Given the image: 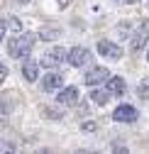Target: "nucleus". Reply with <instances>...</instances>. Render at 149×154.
Masks as SVG:
<instances>
[{"label": "nucleus", "instance_id": "8", "mask_svg": "<svg viewBox=\"0 0 149 154\" xmlns=\"http://www.w3.org/2000/svg\"><path fill=\"white\" fill-rule=\"evenodd\" d=\"M113 120H115V122H135V120H137V108H135V105H127V103L117 105V108L113 110Z\"/></svg>", "mask_w": 149, "mask_h": 154}, {"label": "nucleus", "instance_id": "4", "mask_svg": "<svg viewBox=\"0 0 149 154\" xmlns=\"http://www.w3.org/2000/svg\"><path fill=\"white\" fill-rule=\"evenodd\" d=\"M59 88H64L61 69H49V73H44V79H42V91L44 93H56Z\"/></svg>", "mask_w": 149, "mask_h": 154}, {"label": "nucleus", "instance_id": "9", "mask_svg": "<svg viewBox=\"0 0 149 154\" xmlns=\"http://www.w3.org/2000/svg\"><path fill=\"white\" fill-rule=\"evenodd\" d=\"M98 54L105 56V59H113V61L122 59V49H120L115 42H110V39H100V42H98Z\"/></svg>", "mask_w": 149, "mask_h": 154}, {"label": "nucleus", "instance_id": "1", "mask_svg": "<svg viewBox=\"0 0 149 154\" xmlns=\"http://www.w3.org/2000/svg\"><path fill=\"white\" fill-rule=\"evenodd\" d=\"M34 39L37 37L32 32H15V37H10L8 44H5V51L10 59H27L32 54V47H34Z\"/></svg>", "mask_w": 149, "mask_h": 154}, {"label": "nucleus", "instance_id": "2", "mask_svg": "<svg viewBox=\"0 0 149 154\" xmlns=\"http://www.w3.org/2000/svg\"><path fill=\"white\" fill-rule=\"evenodd\" d=\"M61 64H68V49L64 47H51L42 56V66L47 69H61Z\"/></svg>", "mask_w": 149, "mask_h": 154}, {"label": "nucleus", "instance_id": "6", "mask_svg": "<svg viewBox=\"0 0 149 154\" xmlns=\"http://www.w3.org/2000/svg\"><path fill=\"white\" fill-rule=\"evenodd\" d=\"M90 49H86V47H71L68 49V66H73V69H81V66H86L88 61H90Z\"/></svg>", "mask_w": 149, "mask_h": 154}, {"label": "nucleus", "instance_id": "16", "mask_svg": "<svg viewBox=\"0 0 149 154\" xmlns=\"http://www.w3.org/2000/svg\"><path fill=\"white\" fill-rule=\"evenodd\" d=\"M44 112H47V118H51V120H61V118H64V112H61V110L56 112L54 108H44Z\"/></svg>", "mask_w": 149, "mask_h": 154}, {"label": "nucleus", "instance_id": "22", "mask_svg": "<svg viewBox=\"0 0 149 154\" xmlns=\"http://www.w3.org/2000/svg\"><path fill=\"white\" fill-rule=\"evenodd\" d=\"M147 61H149V47H147Z\"/></svg>", "mask_w": 149, "mask_h": 154}, {"label": "nucleus", "instance_id": "21", "mask_svg": "<svg viewBox=\"0 0 149 154\" xmlns=\"http://www.w3.org/2000/svg\"><path fill=\"white\" fill-rule=\"evenodd\" d=\"M17 5H27V3H32V0H15Z\"/></svg>", "mask_w": 149, "mask_h": 154}, {"label": "nucleus", "instance_id": "12", "mask_svg": "<svg viewBox=\"0 0 149 154\" xmlns=\"http://www.w3.org/2000/svg\"><path fill=\"white\" fill-rule=\"evenodd\" d=\"M110 98H113V93H110V88L105 86V88H100V86H96L90 91V103H96V105H105Z\"/></svg>", "mask_w": 149, "mask_h": 154}, {"label": "nucleus", "instance_id": "20", "mask_svg": "<svg viewBox=\"0 0 149 154\" xmlns=\"http://www.w3.org/2000/svg\"><path fill=\"white\" fill-rule=\"evenodd\" d=\"M117 3H125V5H135V3H139V0H117Z\"/></svg>", "mask_w": 149, "mask_h": 154}, {"label": "nucleus", "instance_id": "7", "mask_svg": "<svg viewBox=\"0 0 149 154\" xmlns=\"http://www.w3.org/2000/svg\"><path fill=\"white\" fill-rule=\"evenodd\" d=\"M78 88L76 86H64L56 91V103L59 105H78Z\"/></svg>", "mask_w": 149, "mask_h": 154}, {"label": "nucleus", "instance_id": "5", "mask_svg": "<svg viewBox=\"0 0 149 154\" xmlns=\"http://www.w3.org/2000/svg\"><path fill=\"white\" fill-rule=\"evenodd\" d=\"M108 79H110V71H108L105 66H90V69H88V73L83 76L86 86H90V88H96V86H103V83H108Z\"/></svg>", "mask_w": 149, "mask_h": 154}, {"label": "nucleus", "instance_id": "14", "mask_svg": "<svg viewBox=\"0 0 149 154\" xmlns=\"http://www.w3.org/2000/svg\"><path fill=\"white\" fill-rule=\"evenodd\" d=\"M137 98L139 100H149V76L137 83Z\"/></svg>", "mask_w": 149, "mask_h": 154}, {"label": "nucleus", "instance_id": "13", "mask_svg": "<svg viewBox=\"0 0 149 154\" xmlns=\"http://www.w3.org/2000/svg\"><path fill=\"white\" fill-rule=\"evenodd\" d=\"M37 34H39V39L49 42V39H56V37L61 34V29H59V27H54V25H49V27H42Z\"/></svg>", "mask_w": 149, "mask_h": 154}, {"label": "nucleus", "instance_id": "10", "mask_svg": "<svg viewBox=\"0 0 149 154\" xmlns=\"http://www.w3.org/2000/svg\"><path fill=\"white\" fill-rule=\"evenodd\" d=\"M39 64H42V61H34V59H27V61H25L22 76H25L27 83H34L37 79H39Z\"/></svg>", "mask_w": 149, "mask_h": 154}, {"label": "nucleus", "instance_id": "17", "mask_svg": "<svg viewBox=\"0 0 149 154\" xmlns=\"http://www.w3.org/2000/svg\"><path fill=\"white\" fill-rule=\"evenodd\" d=\"M96 127H98V122H83V125H81V130H83V132H93Z\"/></svg>", "mask_w": 149, "mask_h": 154}, {"label": "nucleus", "instance_id": "3", "mask_svg": "<svg viewBox=\"0 0 149 154\" xmlns=\"http://www.w3.org/2000/svg\"><path fill=\"white\" fill-rule=\"evenodd\" d=\"M129 47L132 51H142L144 47H149V20H142L137 22V27L132 29V37H129Z\"/></svg>", "mask_w": 149, "mask_h": 154}, {"label": "nucleus", "instance_id": "15", "mask_svg": "<svg viewBox=\"0 0 149 154\" xmlns=\"http://www.w3.org/2000/svg\"><path fill=\"white\" fill-rule=\"evenodd\" d=\"M132 22H120L117 25V32H120V37H122V39H125V37H132Z\"/></svg>", "mask_w": 149, "mask_h": 154}, {"label": "nucleus", "instance_id": "11", "mask_svg": "<svg viewBox=\"0 0 149 154\" xmlns=\"http://www.w3.org/2000/svg\"><path fill=\"white\" fill-rule=\"evenodd\" d=\"M105 86L110 88V93H113V95H117V98L127 93V81L122 79V76H110Z\"/></svg>", "mask_w": 149, "mask_h": 154}, {"label": "nucleus", "instance_id": "19", "mask_svg": "<svg viewBox=\"0 0 149 154\" xmlns=\"http://www.w3.org/2000/svg\"><path fill=\"white\" fill-rule=\"evenodd\" d=\"M78 115H81V118H83V115H88V108H86V105H78Z\"/></svg>", "mask_w": 149, "mask_h": 154}, {"label": "nucleus", "instance_id": "18", "mask_svg": "<svg viewBox=\"0 0 149 154\" xmlns=\"http://www.w3.org/2000/svg\"><path fill=\"white\" fill-rule=\"evenodd\" d=\"M8 76V64H0V79H5Z\"/></svg>", "mask_w": 149, "mask_h": 154}]
</instances>
